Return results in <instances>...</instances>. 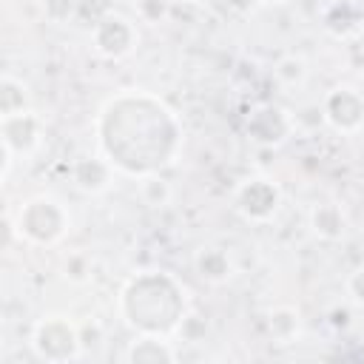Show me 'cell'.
<instances>
[{"mask_svg": "<svg viewBox=\"0 0 364 364\" xmlns=\"http://www.w3.org/2000/svg\"><path fill=\"white\" fill-rule=\"evenodd\" d=\"M327 117L336 128H355L364 119V102L350 91V88H338L330 100H327Z\"/></svg>", "mask_w": 364, "mask_h": 364, "instance_id": "cell-1", "label": "cell"}, {"mask_svg": "<svg viewBox=\"0 0 364 364\" xmlns=\"http://www.w3.org/2000/svg\"><path fill=\"white\" fill-rule=\"evenodd\" d=\"M239 202H242V208H245L250 216H267L270 210H276L279 193H276V188H273L270 182H264V179H253L250 185L242 188Z\"/></svg>", "mask_w": 364, "mask_h": 364, "instance_id": "cell-2", "label": "cell"}, {"mask_svg": "<svg viewBox=\"0 0 364 364\" xmlns=\"http://www.w3.org/2000/svg\"><path fill=\"white\" fill-rule=\"evenodd\" d=\"M102 26L111 31V37L108 40H97V48L102 54H111V57L128 54L131 51V43H134V31H131L128 20H122V17H105Z\"/></svg>", "mask_w": 364, "mask_h": 364, "instance_id": "cell-3", "label": "cell"}, {"mask_svg": "<svg viewBox=\"0 0 364 364\" xmlns=\"http://www.w3.org/2000/svg\"><path fill=\"white\" fill-rule=\"evenodd\" d=\"M313 225H316V233H321V236H327V239H333V236H338V233L344 230V219H341V213H338L333 205L318 208V210L313 213Z\"/></svg>", "mask_w": 364, "mask_h": 364, "instance_id": "cell-4", "label": "cell"}, {"mask_svg": "<svg viewBox=\"0 0 364 364\" xmlns=\"http://www.w3.org/2000/svg\"><path fill=\"white\" fill-rule=\"evenodd\" d=\"M142 196H145V202H148V205L159 208V205H165V199L171 196V191H168V185H165L162 179L151 176V179H145V182H142Z\"/></svg>", "mask_w": 364, "mask_h": 364, "instance_id": "cell-5", "label": "cell"}, {"mask_svg": "<svg viewBox=\"0 0 364 364\" xmlns=\"http://www.w3.org/2000/svg\"><path fill=\"white\" fill-rule=\"evenodd\" d=\"M43 9L51 20H65L71 14L68 9H74V0H43Z\"/></svg>", "mask_w": 364, "mask_h": 364, "instance_id": "cell-6", "label": "cell"}, {"mask_svg": "<svg viewBox=\"0 0 364 364\" xmlns=\"http://www.w3.org/2000/svg\"><path fill=\"white\" fill-rule=\"evenodd\" d=\"M273 3H284V0H273Z\"/></svg>", "mask_w": 364, "mask_h": 364, "instance_id": "cell-7", "label": "cell"}]
</instances>
